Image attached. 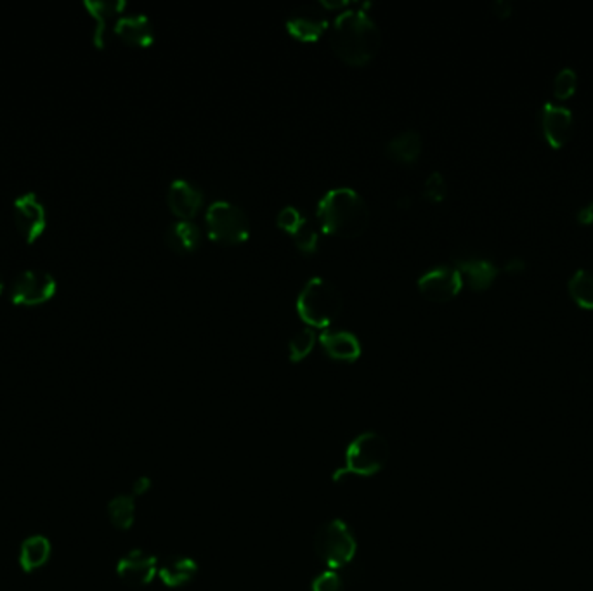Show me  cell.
Segmentation results:
<instances>
[{"instance_id":"d6a6232c","label":"cell","mask_w":593,"mask_h":591,"mask_svg":"<svg viewBox=\"0 0 593 591\" xmlns=\"http://www.w3.org/2000/svg\"><path fill=\"white\" fill-rule=\"evenodd\" d=\"M525 268V262L521 259V257H512L507 262H505V269L509 272H519Z\"/></svg>"},{"instance_id":"484cf974","label":"cell","mask_w":593,"mask_h":591,"mask_svg":"<svg viewBox=\"0 0 593 591\" xmlns=\"http://www.w3.org/2000/svg\"><path fill=\"white\" fill-rule=\"evenodd\" d=\"M577 84V71L571 67L560 68L557 75H556V79H554V94L559 100H566V98H569L575 92Z\"/></svg>"},{"instance_id":"277c9868","label":"cell","mask_w":593,"mask_h":591,"mask_svg":"<svg viewBox=\"0 0 593 591\" xmlns=\"http://www.w3.org/2000/svg\"><path fill=\"white\" fill-rule=\"evenodd\" d=\"M208 237L222 245H239L250 237V220L243 208L228 200H217L206 210Z\"/></svg>"},{"instance_id":"4fadbf2b","label":"cell","mask_w":593,"mask_h":591,"mask_svg":"<svg viewBox=\"0 0 593 591\" xmlns=\"http://www.w3.org/2000/svg\"><path fill=\"white\" fill-rule=\"evenodd\" d=\"M170 212L181 220H191L204 205L202 189L186 179H175L167 191Z\"/></svg>"},{"instance_id":"9a60e30c","label":"cell","mask_w":593,"mask_h":591,"mask_svg":"<svg viewBox=\"0 0 593 591\" xmlns=\"http://www.w3.org/2000/svg\"><path fill=\"white\" fill-rule=\"evenodd\" d=\"M455 268L460 270L461 278L465 276L469 285L474 290H484L490 287L496 274L498 268L492 264L490 259H484L481 255H461L455 259Z\"/></svg>"},{"instance_id":"836d02e7","label":"cell","mask_w":593,"mask_h":591,"mask_svg":"<svg viewBox=\"0 0 593 591\" xmlns=\"http://www.w3.org/2000/svg\"><path fill=\"white\" fill-rule=\"evenodd\" d=\"M4 288H5V281H4V276H2V272H0V295H2Z\"/></svg>"},{"instance_id":"1f68e13d","label":"cell","mask_w":593,"mask_h":591,"mask_svg":"<svg viewBox=\"0 0 593 591\" xmlns=\"http://www.w3.org/2000/svg\"><path fill=\"white\" fill-rule=\"evenodd\" d=\"M150 490H152V480L148 477H139V479H136V482L132 484V492L136 496L146 494Z\"/></svg>"},{"instance_id":"2e32d148","label":"cell","mask_w":593,"mask_h":591,"mask_svg":"<svg viewBox=\"0 0 593 591\" xmlns=\"http://www.w3.org/2000/svg\"><path fill=\"white\" fill-rule=\"evenodd\" d=\"M115 34L129 46L150 47L154 40V26L146 15H129L117 21Z\"/></svg>"},{"instance_id":"44dd1931","label":"cell","mask_w":593,"mask_h":591,"mask_svg":"<svg viewBox=\"0 0 593 591\" xmlns=\"http://www.w3.org/2000/svg\"><path fill=\"white\" fill-rule=\"evenodd\" d=\"M85 7L89 11V15L94 17L96 21V28H94V46L96 47H102L104 46V35H106V26L108 21L111 16L119 15L120 9L125 7L123 2H94V0H87Z\"/></svg>"},{"instance_id":"603a6c76","label":"cell","mask_w":593,"mask_h":591,"mask_svg":"<svg viewBox=\"0 0 593 591\" xmlns=\"http://www.w3.org/2000/svg\"><path fill=\"white\" fill-rule=\"evenodd\" d=\"M569 291L577 304L593 309V270L577 269L569 280Z\"/></svg>"},{"instance_id":"8992f818","label":"cell","mask_w":593,"mask_h":591,"mask_svg":"<svg viewBox=\"0 0 593 591\" xmlns=\"http://www.w3.org/2000/svg\"><path fill=\"white\" fill-rule=\"evenodd\" d=\"M389 459V444L376 432H365L347 446L345 470L370 477L384 469Z\"/></svg>"},{"instance_id":"ffe728a7","label":"cell","mask_w":593,"mask_h":591,"mask_svg":"<svg viewBox=\"0 0 593 591\" xmlns=\"http://www.w3.org/2000/svg\"><path fill=\"white\" fill-rule=\"evenodd\" d=\"M51 557V543L44 536H32L21 544L19 552V564L23 571L32 573L40 569Z\"/></svg>"},{"instance_id":"f1b7e54d","label":"cell","mask_w":593,"mask_h":591,"mask_svg":"<svg viewBox=\"0 0 593 591\" xmlns=\"http://www.w3.org/2000/svg\"><path fill=\"white\" fill-rule=\"evenodd\" d=\"M312 591H344V581L337 573L328 571L312 581Z\"/></svg>"},{"instance_id":"30bf717a","label":"cell","mask_w":593,"mask_h":591,"mask_svg":"<svg viewBox=\"0 0 593 591\" xmlns=\"http://www.w3.org/2000/svg\"><path fill=\"white\" fill-rule=\"evenodd\" d=\"M13 219L19 235L26 243H35L44 235L48 226L46 208L34 193H26L17 198L13 205Z\"/></svg>"},{"instance_id":"52a82bcc","label":"cell","mask_w":593,"mask_h":591,"mask_svg":"<svg viewBox=\"0 0 593 591\" xmlns=\"http://www.w3.org/2000/svg\"><path fill=\"white\" fill-rule=\"evenodd\" d=\"M56 280L46 270H25L11 288V301L21 307H37L49 302L56 293Z\"/></svg>"},{"instance_id":"e0dca14e","label":"cell","mask_w":593,"mask_h":591,"mask_svg":"<svg viewBox=\"0 0 593 591\" xmlns=\"http://www.w3.org/2000/svg\"><path fill=\"white\" fill-rule=\"evenodd\" d=\"M202 241L200 227L191 220H175L165 231V243L175 254H193Z\"/></svg>"},{"instance_id":"4316f807","label":"cell","mask_w":593,"mask_h":591,"mask_svg":"<svg viewBox=\"0 0 593 591\" xmlns=\"http://www.w3.org/2000/svg\"><path fill=\"white\" fill-rule=\"evenodd\" d=\"M448 185L441 172H432L424 185V198L432 203H439L446 198Z\"/></svg>"},{"instance_id":"6da1fadb","label":"cell","mask_w":593,"mask_h":591,"mask_svg":"<svg viewBox=\"0 0 593 591\" xmlns=\"http://www.w3.org/2000/svg\"><path fill=\"white\" fill-rule=\"evenodd\" d=\"M382 44L378 25L368 13L349 9L335 17L330 28V46L345 65L363 67L370 63Z\"/></svg>"},{"instance_id":"ac0fdd59","label":"cell","mask_w":593,"mask_h":591,"mask_svg":"<svg viewBox=\"0 0 593 591\" xmlns=\"http://www.w3.org/2000/svg\"><path fill=\"white\" fill-rule=\"evenodd\" d=\"M420 153H422V135L413 129H407V131L394 135L386 144V154L389 156L390 160L403 164V165L415 164L418 160Z\"/></svg>"},{"instance_id":"4dcf8cb0","label":"cell","mask_w":593,"mask_h":591,"mask_svg":"<svg viewBox=\"0 0 593 591\" xmlns=\"http://www.w3.org/2000/svg\"><path fill=\"white\" fill-rule=\"evenodd\" d=\"M577 222H581V224H592L593 200L592 202H588L587 203V205H583V206H579V208H577Z\"/></svg>"},{"instance_id":"83f0119b","label":"cell","mask_w":593,"mask_h":591,"mask_svg":"<svg viewBox=\"0 0 593 591\" xmlns=\"http://www.w3.org/2000/svg\"><path fill=\"white\" fill-rule=\"evenodd\" d=\"M304 216L301 214L299 208L295 206H285L280 210L278 217H276V222H278V227H281L283 231H287L290 235H293L299 226L304 222Z\"/></svg>"},{"instance_id":"5bb4252c","label":"cell","mask_w":593,"mask_h":591,"mask_svg":"<svg viewBox=\"0 0 593 591\" xmlns=\"http://www.w3.org/2000/svg\"><path fill=\"white\" fill-rule=\"evenodd\" d=\"M323 351L328 357L344 363H355L361 355V342L353 332L345 330H335V332H323L322 337Z\"/></svg>"},{"instance_id":"5b68a950","label":"cell","mask_w":593,"mask_h":591,"mask_svg":"<svg viewBox=\"0 0 593 591\" xmlns=\"http://www.w3.org/2000/svg\"><path fill=\"white\" fill-rule=\"evenodd\" d=\"M316 554L332 569H340L353 562L356 555L357 543L344 521H330L316 533Z\"/></svg>"},{"instance_id":"d4e9b609","label":"cell","mask_w":593,"mask_h":591,"mask_svg":"<svg viewBox=\"0 0 593 591\" xmlns=\"http://www.w3.org/2000/svg\"><path fill=\"white\" fill-rule=\"evenodd\" d=\"M293 239H295V245L297 248L305 255L314 254L318 250V245H320V237H318V231L316 227L309 222V220L304 219V222L299 226V229L291 235Z\"/></svg>"},{"instance_id":"ba28073f","label":"cell","mask_w":593,"mask_h":591,"mask_svg":"<svg viewBox=\"0 0 593 591\" xmlns=\"http://www.w3.org/2000/svg\"><path fill=\"white\" fill-rule=\"evenodd\" d=\"M328 28V9L323 2L302 4L287 17V30L302 42H314Z\"/></svg>"},{"instance_id":"7c38bea8","label":"cell","mask_w":593,"mask_h":591,"mask_svg":"<svg viewBox=\"0 0 593 591\" xmlns=\"http://www.w3.org/2000/svg\"><path fill=\"white\" fill-rule=\"evenodd\" d=\"M117 575L125 585L132 588H141L150 585L153 577L158 575V562L143 550H132L125 557L120 558Z\"/></svg>"},{"instance_id":"cb8c5ba5","label":"cell","mask_w":593,"mask_h":591,"mask_svg":"<svg viewBox=\"0 0 593 591\" xmlns=\"http://www.w3.org/2000/svg\"><path fill=\"white\" fill-rule=\"evenodd\" d=\"M314 343H316V333H314V330L311 326L297 332L293 337L290 338V361L291 363H301L302 359L311 354Z\"/></svg>"},{"instance_id":"d6986e66","label":"cell","mask_w":593,"mask_h":591,"mask_svg":"<svg viewBox=\"0 0 593 591\" xmlns=\"http://www.w3.org/2000/svg\"><path fill=\"white\" fill-rule=\"evenodd\" d=\"M198 573V565L193 558L169 557L158 565L160 579L170 588H181L193 581Z\"/></svg>"},{"instance_id":"f546056e","label":"cell","mask_w":593,"mask_h":591,"mask_svg":"<svg viewBox=\"0 0 593 591\" xmlns=\"http://www.w3.org/2000/svg\"><path fill=\"white\" fill-rule=\"evenodd\" d=\"M492 7V13L500 17L510 16L512 15V9H514V5L510 4L509 0H494Z\"/></svg>"},{"instance_id":"8fae6325","label":"cell","mask_w":593,"mask_h":591,"mask_svg":"<svg viewBox=\"0 0 593 591\" xmlns=\"http://www.w3.org/2000/svg\"><path fill=\"white\" fill-rule=\"evenodd\" d=\"M538 119L543 135L552 146L559 148L569 139L573 131V113L569 108L557 102H543Z\"/></svg>"},{"instance_id":"7402d4cb","label":"cell","mask_w":593,"mask_h":591,"mask_svg":"<svg viewBox=\"0 0 593 591\" xmlns=\"http://www.w3.org/2000/svg\"><path fill=\"white\" fill-rule=\"evenodd\" d=\"M108 517L111 524L115 525L120 531H127L134 524L136 517V503L132 496H115L108 503Z\"/></svg>"},{"instance_id":"9c48e42d","label":"cell","mask_w":593,"mask_h":591,"mask_svg":"<svg viewBox=\"0 0 593 591\" xmlns=\"http://www.w3.org/2000/svg\"><path fill=\"white\" fill-rule=\"evenodd\" d=\"M463 287V278L455 266H438L427 270L418 280V290L432 302H448Z\"/></svg>"},{"instance_id":"7a4b0ae2","label":"cell","mask_w":593,"mask_h":591,"mask_svg":"<svg viewBox=\"0 0 593 591\" xmlns=\"http://www.w3.org/2000/svg\"><path fill=\"white\" fill-rule=\"evenodd\" d=\"M323 231L340 237H356L368 227L370 210L351 187L330 189L318 205Z\"/></svg>"},{"instance_id":"3957f363","label":"cell","mask_w":593,"mask_h":591,"mask_svg":"<svg viewBox=\"0 0 593 591\" xmlns=\"http://www.w3.org/2000/svg\"><path fill=\"white\" fill-rule=\"evenodd\" d=\"M342 297L337 287L324 278H311L299 293L297 311L309 326L326 328L339 318Z\"/></svg>"}]
</instances>
